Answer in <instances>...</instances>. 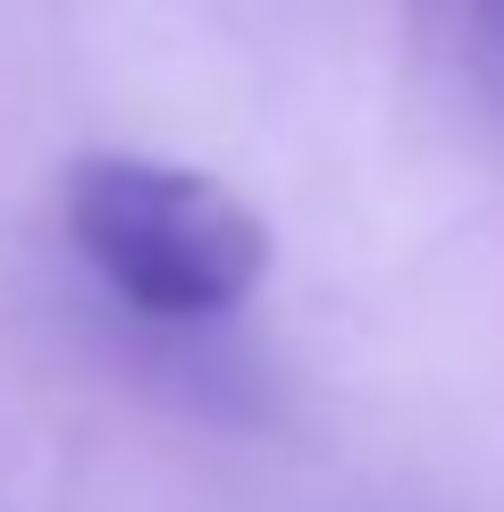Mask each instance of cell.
<instances>
[{
	"mask_svg": "<svg viewBox=\"0 0 504 512\" xmlns=\"http://www.w3.org/2000/svg\"><path fill=\"white\" fill-rule=\"evenodd\" d=\"M68 236L93 277L143 319H227L252 303L269 269V227L244 210L236 185L210 168L143 160V152H84L68 168Z\"/></svg>",
	"mask_w": 504,
	"mask_h": 512,
	"instance_id": "obj_1",
	"label": "cell"
},
{
	"mask_svg": "<svg viewBox=\"0 0 504 512\" xmlns=\"http://www.w3.org/2000/svg\"><path fill=\"white\" fill-rule=\"evenodd\" d=\"M471 51H479L488 93L504 101V0H471Z\"/></svg>",
	"mask_w": 504,
	"mask_h": 512,
	"instance_id": "obj_2",
	"label": "cell"
}]
</instances>
